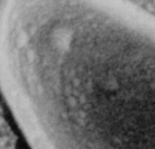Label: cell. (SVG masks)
<instances>
[{"instance_id": "obj_2", "label": "cell", "mask_w": 155, "mask_h": 149, "mask_svg": "<svg viewBox=\"0 0 155 149\" xmlns=\"http://www.w3.org/2000/svg\"><path fill=\"white\" fill-rule=\"evenodd\" d=\"M137 6L155 16V0H129Z\"/></svg>"}, {"instance_id": "obj_1", "label": "cell", "mask_w": 155, "mask_h": 149, "mask_svg": "<svg viewBox=\"0 0 155 149\" xmlns=\"http://www.w3.org/2000/svg\"><path fill=\"white\" fill-rule=\"evenodd\" d=\"M56 149H155V41L92 0H33L3 40Z\"/></svg>"}]
</instances>
